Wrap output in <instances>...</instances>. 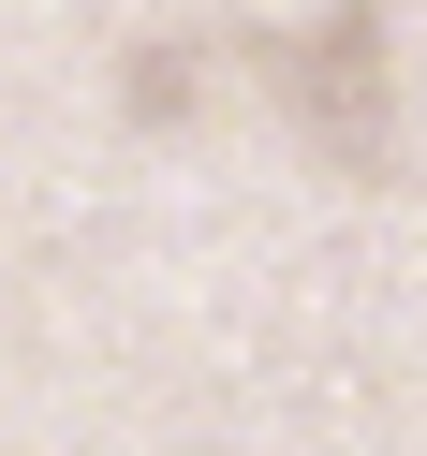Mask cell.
<instances>
[{
	"instance_id": "1",
	"label": "cell",
	"mask_w": 427,
	"mask_h": 456,
	"mask_svg": "<svg viewBox=\"0 0 427 456\" xmlns=\"http://www.w3.org/2000/svg\"><path fill=\"white\" fill-rule=\"evenodd\" d=\"M266 74H280V118L324 148V177H398V60H383V15L368 0L309 15Z\"/></svg>"
}]
</instances>
